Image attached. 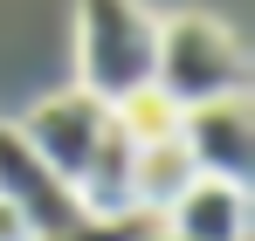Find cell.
Instances as JSON below:
<instances>
[{
  "label": "cell",
  "instance_id": "1",
  "mask_svg": "<svg viewBox=\"0 0 255 241\" xmlns=\"http://www.w3.org/2000/svg\"><path fill=\"white\" fill-rule=\"evenodd\" d=\"M152 90L172 111L221 104V97H249V48L235 28H221L214 14H172L159 21V55H152Z\"/></svg>",
  "mask_w": 255,
  "mask_h": 241
},
{
  "label": "cell",
  "instance_id": "2",
  "mask_svg": "<svg viewBox=\"0 0 255 241\" xmlns=\"http://www.w3.org/2000/svg\"><path fill=\"white\" fill-rule=\"evenodd\" d=\"M159 21L138 0H76V90L97 104H125L131 90H152Z\"/></svg>",
  "mask_w": 255,
  "mask_h": 241
},
{
  "label": "cell",
  "instance_id": "3",
  "mask_svg": "<svg viewBox=\"0 0 255 241\" xmlns=\"http://www.w3.org/2000/svg\"><path fill=\"white\" fill-rule=\"evenodd\" d=\"M0 200L35 228V241L69 235V228H83V221H90L83 200H76V186H69L55 165H42V152H35L14 124H0Z\"/></svg>",
  "mask_w": 255,
  "mask_h": 241
},
{
  "label": "cell",
  "instance_id": "4",
  "mask_svg": "<svg viewBox=\"0 0 255 241\" xmlns=\"http://www.w3.org/2000/svg\"><path fill=\"white\" fill-rule=\"evenodd\" d=\"M179 145L200 179H228V186H249L255 172V111L249 97H221V104H193L179 111Z\"/></svg>",
  "mask_w": 255,
  "mask_h": 241
},
{
  "label": "cell",
  "instance_id": "5",
  "mask_svg": "<svg viewBox=\"0 0 255 241\" xmlns=\"http://www.w3.org/2000/svg\"><path fill=\"white\" fill-rule=\"evenodd\" d=\"M104 124H111V104H97L90 90H55V97H42L14 131L42 152V165H55V172L76 186V172L90 165L97 138H104Z\"/></svg>",
  "mask_w": 255,
  "mask_h": 241
},
{
  "label": "cell",
  "instance_id": "6",
  "mask_svg": "<svg viewBox=\"0 0 255 241\" xmlns=\"http://www.w3.org/2000/svg\"><path fill=\"white\" fill-rule=\"evenodd\" d=\"M159 235L166 241H249V186L193 179V186L159 214Z\"/></svg>",
  "mask_w": 255,
  "mask_h": 241
},
{
  "label": "cell",
  "instance_id": "7",
  "mask_svg": "<svg viewBox=\"0 0 255 241\" xmlns=\"http://www.w3.org/2000/svg\"><path fill=\"white\" fill-rule=\"evenodd\" d=\"M193 179H200V172H193V159H186L179 131L159 138V145H138V165H131V207H138L145 221H159V214H166Z\"/></svg>",
  "mask_w": 255,
  "mask_h": 241
},
{
  "label": "cell",
  "instance_id": "8",
  "mask_svg": "<svg viewBox=\"0 0 255 241\" xmlns=\"http://www.w3.org/2000/svg\"><path fill=\"white\" fill-rule=\"evenodd\" d=\"M111 118H118V131H125L131 145H159V138L179 131V111H172L159 90H131L125 104H111Z\"/></svg>",
  "mask_w": 255,
  "mask_h": 241
},
{
  "label": "cell",
  "instance_id": "9",
  "mask_svg": "<svg viewBox=\"0 0 255 241\" xmlns=\"http://www.w3.org/2000/svg\"><path fill=\"white\" fill-rule=\"evenodd\" d=\"M138 228H152L145 214H131V221H83V228H69V235H48V241H131Z\"/></svg>",
  "mask_w": 255,
  "mask_h": 241
},
{
  "label": "cell",
  "instance_id": "10",
  "mask_svg": "<svg viewBox=\"0 0 255 241\" xmlns=\"http://www.w3.org/2000/svg\"><path fill=\"white\" fill-rule=\"evenodd\" d=\"M0 241H35V228H28V221H21L7 200H0Z\"/></svg>",
  "mask_w": 255,
  "mask_h": 241
},
{
  "label": "cell",
  "instance_id": "11",
  "mask_svg": "<svg viewBox=\"0 0 255 241\" xmlns=\"http://www.w3.org/2000/svg\"><path fill=\"white\" fill-rule=\"evenodd\" d=\"M131 241H166V235H159V221H152V228H138V235H131Z\"/></svg>",
  "mask_w": 255,
  "mask_h": 241
}]
</instances>
